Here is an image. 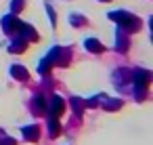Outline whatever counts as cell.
Segmentation results:
<instances>
[{"instance_id":"277c9868","label":"cell","mask_w":153,"mask_h":145,"mask_svg":"<svg viewBox=\"0 0 153 145\" xmlns=\"http://www.w3.org/2000/svg\"><path fill=\"white\" fill-rule=\"evenodd\" d=\"M23 137L27 139V141H36L38 137H40V130H38V126H23Z\"/></svg>"},{"instance_id":"3957f363","label":"cell","mask_w":153,"mask_h":145,"mask_svg":"<svg viewBox=\"0 0 153 145\" xmlns=\"http://www.w3.org/2000/svg\"><path fill=\"white\" fill-rule=\"evenodd\" d=\"M48 109H51V114H53L51 118H59V116L63 114V109H65V103H63V99L55 95V97L51 99V103H48Z\"/></svg>"},{"instance_id":"8992f818","label":"cell","mask_w":153,"mask_h":145,"mask_svg":"<svg viewBox=\"0 0 153 145\" xmlns=\"http://www.w3.org/2000/svg\"><path fill=\"white\" fill-rule=\"evenodd\" d=\"M11 74H13V78H17V80H27V70L21 67V65H13V67H11Z\"/></svg>"},{"instance_id":"30bf717a","label":"cell","mask_w":153,"mask_h":145,"mask_svg":"<svg viewBox=\"0 0 153 145\" xmlns=\"http://www.w3.org/2000/svg\"><path fill=\"white\" fill-rule=\"evenodd\" d=\"M71 105L76 107V114H78V116H80V114L84 111V107H86V103H84V101H80V99H71Z\"/></svg>"},{"instance_id":"52a82bcc","label":"cell","mask_w":153,"mask_h":145,"mask_svg":"<svg viewBox=\"0 0 153 145\" xmlns=\"http://www.w3.org/2000/svg\"><path fill=\"white\" fill-rule=\"evenodd\" d=\"M17 23H19V21H17V19H15L13 15H9V17H4V19H2V25H4V32H13V28H15Z\"/></svg>"},{"instance_id":"4fadbf2b","label":"cell","mask_w":153,"mask_h":145,"mask_svg":"<svg viewBox=\"0 0 153 145\" xmlns=\"http://www.w3.org/2000/svg\"><path fill=\"white\" fill-rule=\"evenodd\" d=\"M71 21L76 23V28H80V25L84 23V19H82V17H78V15H71Z\"/></svg>"},{"instance_id":"ba28073f","label":"cell","mask_w":153,"mask_h":145,"mask_svg":"<svg viewBox=\"0 0 153 145\" xmlns=\"http://www.w3.org/2000/svg\"><path fill=\"white\" fill-rule=\"evenodd\" d=\"M59 120L57 118H48V132H51V137H57L59 135Z\"/></svg>"},{"instance_id":"8fae6325","label":"cell","mask_w":153,"mask_h":145,"mask_svg":"<svg viewBox=\"0 0 153 145\" xmlns=\"http://www.w3.org/2000/svg\"><path fill=\"white\" fill-rule=\"evenodd\" d=\"M105 101H107V99H105ZM105 107H107L109 111H113V109H120V107H122V101H120V99H113V101H107V105H105Z\"/></svg>"},{"instance_id":"9a60e30c","label":"cell","mask_w":153,"mask_h":145,"mask_svg":"<svg viewBox=\"0 0 153 145\" xmlns=\"http://www.w3.org/2000/svg\"><path fill=\"white\" fill-rule=\"evenodd\" d=\"M105 2H109V0H105Z\"/></svg>"},{"instance_id":"7a4b0ae2","label":"cell","mask_w":153,"mask_h":145,"mask_svg":"<svg viewBox=\"0 0 153 145\" xmlns=\"http://www.w3.org/2000/svg\"><path fill=\"white\" fill-rule=\"evenodd\" d=\"M149 82H151V74L149 72H145V70H136L134 72V88H136V93H140V97L147 90Z\"/></svg>"},{"instance_id":"5b68a950","label":"cell","mask_w":153,"mask_h":145,"mask_svg":"<svg viewBox=\"0 0 153 145\" xmlns=\"http://www.w3.org/2000/svg\"><path fill=\"white\" fill-rule=\"evenodd\" d=\"M84 46H86L90 53H103V44H101L97 38H88V40L84 42Z\"/></svg>"},{"instance_id":"5bb4252c","label":"cell","mask_w":153,"mask_h":145,"mask_svg":"<svg viewBox=\"0 0 153 145\" xmlns=\"http://www.w3.org/2000/svg\"><path fill=\"white\" fill-rule=\"evenodd\" d=\"M4 145H15V141L13 139H4Z\"/></svg>"},{"instance_id":"7c38bea8","label":"cell","mask_w":153,"mask_h":145,"mask_svg":"<svg viewBox=\"0 0 153 145\" xmlns=\"http://www.w3.org/2000/svg\"><path fill=\"white\" fill-rule=\"evenodd\" d=\"M23 2H25V0H13V11H21Z\"/></svg>"},{"instance_id":"6da1fadb","label":"cell","mask_w":153,"mask_h":145,"mask_svg":"<svg viewBox=\"0 0 153 145\" xmlns=\"http://www.w3.org/2000/svg\"><path fill=\"white\" fill-rule=\"evenodd\" d=\"M111 19H115L124 30H128V32H132V30H138V19L134 17V15H130V13H124V11H120V13H111L109 15Z\"/></svg>"},{"instance_id":"9c48e42d","label":"cell","mask_w":153,"mask_h":145,"mask_svg":"<svg viewBox=\"0 0 153 145\" xmlns=\"http://www.w3.org/2000/svg\"><path fill=\"white\" fill-rule=\"evenodd\" d=\"M34 111H36V114H44V111H46V101H44L42 97H36V101H34Z\"/></svg>"}]
</instances>
